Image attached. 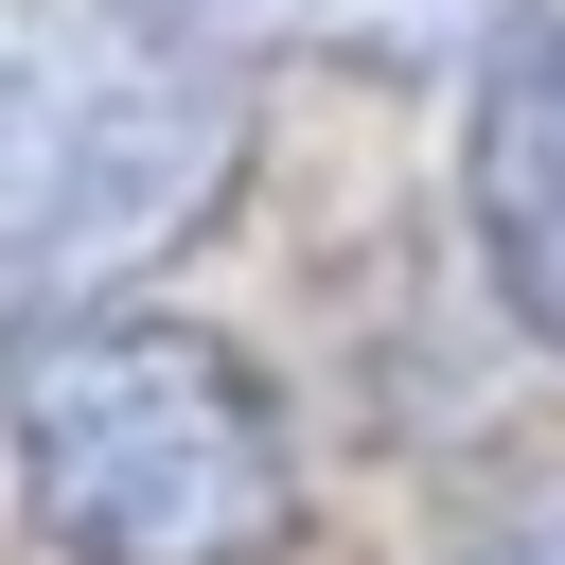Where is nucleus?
I'll return each instance as SVG.
<instances>
[{"instance_id": "obj_1", "label": "nucleus", "mask_w": 565, "mask_h": 565, "mask_svg": "<svg viewBox=\"0 0 565 565\" xmlns=\"http://www.w3.org/2000/svg\"><path fill=\"white\" fill-rule=\"evenodd\" d=\"M0 459L71 565H282L300 441L265 371L159 300H71L0 335Z\"/></svg>"}, {"instance_id": "obj_2", "label": "nucleus", "mask_w": 565, "mask_h": 565, "mask_svg": "<svg viewBox=\"0 0 565 565\" xmlns=\"http://www.w3.org/2000/svg\"><path fill=\"white\" fill-rule=\"evenodd\" d=\"M247 159V53L177 0H0V300L71 318L159 265Z\"/></svg>"}, {"instance_id": "obj_3", "label": "nucleus", "mask_w": 565, "mask_h": 565, "mask_svg": "<svg viewBox=\"0 0 565 565\" xmlns=\"http://www.w3.org/2000/svg\"><path fill=\"white\" fill-rule=\"evenodd\" d=\"M459 194H477V265H494V300L565 353V0L494 53L477 141H459Z\"/></svg>"}, {"instance_id": "obj_4", "label": "nucleus", "mask_w": 565, "mask_h": 565, "mask_svg": "<svg viewBox=\"0 0 565 565\" xmlns=\"http://www.w3.org/2000/svg\"><path fill=\"white\" fill-rule=\"evenodd\" d=\"M212 53H441L494 0H177Z\"/></svg>"}, {"instance_id": "obj_5", "label": "nucleus", "mask_w": 565, "mask_h": 565, "mask_svg": "<svg viewBox=\"0 0 565 565\" xmlns=\"http://www.w3.org/2000/svg\"><path fill=\"white\" fill-rule=\"evenodd\" d=\"M459 565H565V512H512V530H477Z\"/></svg>"}]
</instances>
